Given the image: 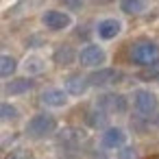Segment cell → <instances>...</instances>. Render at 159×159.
I'll return each mask as SVG.
<instances>
[{"label":"cell","mask_w":159,"mask_h":159,"mask_svg":"<svg viewBox=\"0 0 159 159\" xmlns=\"http://www.w3.org/2000/svg\"><path fill=\"white\" fill-rule=\"evenodd\" d=\"M129 59L137 66H152L159 61V46L155 42L148 39H139L135 44H131L129 48Z\"/></svg>","instance_id":"6da1fadb"},{"label":"cell","mask_w":159,"mask_h":159,"mask_svg":"<svg viewBox=\"0 0 159 159\" xmlns=\"http://www.w3.org/2000/svg\"><path fill=\"white\" fill-rule=\"evenodd\" d=\"M55 129H57V120H55L50 113H37V116H33V118L29 120V124H26V133H29L31 137H35V139H42V137L50 135Z\"/></svg>","instance_id":"7a4b0ae2"},{"label":"cell","mask_w":159,"mask_h":159,"mask_svg":"<svg viewBox=\"0 0 159 159\" xmlns=\"http://www.w3.org/2000/svg\"><path fill=\"white\" fill-rule=\"evenodd\" d=\"M89 85L94 87H107V85H116L122 81V72L116 70V68H102V70H96L87 76Z\"/></svg>","instance_id":"3957f363"},{"label":"cell","mask_w":159,"mask_h":159,"mask_svg":"<svg viewBox=\"0 0 159 159\" xmlns=\"http://www.w3.org/2000/svg\"><path fill=\"white\" fill-rule=\"evenodd\" d=\"M133 105H135V109H137L139 113L150 116V113L157 111L159 100H157V96H155L152 92H148V89H137L135 96H133Z\"/></svg>","instance_id":"277c9868"},{"label":"cell","mask_w":159,"mask_h":159,"mask_svg":"<svg viewBox=\"0 0 159 159\" xmlns=\"http://www.w3.org/2000/svg\"><path fill=\"white\" fill-rule=\"evenodd\" d=\"M96 107L105 113H124L126 111V98L122 94H105L96 100Z\"/></svg>","instance_id":"5b68a950"},{"label":"cell","mask_w":159,"mask_h":159,"mask_svg":"<svg viewBox=\"0 0 159 159\" xmlns=\"http://www.w3.org/2000/svg\"><path fill=\"white\" fill-rule=\"evenodd\" d=\"M105 59H107L105 50H102L100 46H94V44L85 46V48L81 50V55H79V61H81V66H85V68H98V66L105 63Z\"/></svg>","instance_id":"8992f818"},{"label":"cell","mask_w":159,"mask_h":159,"mask_svg":"<svg viewBox=\"0 0 159 159\" xmlns=\"http://www.w3.org/2000/svg\"><path fill=\"white\" fill-rule=\"evenodd\" d=\"M42 22H44V26L50 29V31H63V29H68V26L72 24V18H70L68 13H63V11L50 9V11H46V13L42 16Z\"/></svg>","instance_id":"52a82bcc"},{"label":"cell","mask_w":159,"mask_h":159,"mask_svg":"<svg viewBox=\"0 0 159 159\" xmlns=\"http://www.w3.org/2000/svg\"><path fill=\"white\" fill-rule=\"evenodd\" d=\"M83 142H85V131H81V129L68 126V129H63V131L59 133V146H63V148H68V150L79 148Z\"/></svg>","instance_id":"ba28073f"},{"label":"cell","mask_w":159,"mask_h":159,"mask_svg":"<svg viewBox=\"0 0 159 159\" xmlns=\"http://www.w3.org/2000/svg\"><path fill=\"white\" fill-rule=\"evenodd\" d=\"M42 102L48 105V107H63V105H68V94L63 89L48 87V89L42 92Z\"/></svg>","instance_id":"9c48e42d"},{"label":"cell","mask_w":159,"mask_h":159,"mask_svg":"<svg viewBox=\"0 0 159 159\" xmlns=\"http://www.w3.org/2000/svg\"><path fill=\"white\" fill-rule=\"evenodd\" d=\"M124 142H126V135L118 126H111V129H107L102 133V146L105 148H120Z\"/></svg>","instance_id":"30bf717a"},{"label":"cell","mask_w":159,"mask_h":159,"mask_svg":"<svg viewBox=\"0 0 159 159\" xmlns=\"http://www.w3.org/2000/svg\"><path fill=\"white\" fill-rule=\"evenodd\" d=\"M87 87H89V81H87L85 76H81V74H70V76L66 79V89H68V94H72V96L85 94Z\"/></svg>","instance_id":"8fae6325"},{"label":"cell","mask_w":159,"mask_h":159,"mask_svg":"<svg viewBox=\"0 0 159 159\" xmlns=\"http://www.w3.org/2000/svg\"><path fill=\"white\" fill-rule=\"evenodd\" d=\"M120 31H122V24H120V20H116V18L102 20V22L98 24V37H102V39H113L116 35H120Z\"/></svg>","instance_id":"7c38bea8"},{"label":"cell","mask_w":159,"mask_h":159,"mask_svg":"<svg viewBox=\"0 0 159 159\" xmlns=\"http://www.w3.org/2000/svg\"><path fill=\"white\" fill-rule=\"evenodd\" d=\"M148 7V0H120V9L129 16H137Z\"/></svg>","instance_id":"4fadbf2b"},{"label":"cell","mask_w":159,"mask_h":159,"mask_svg":"<svg viewBox=\"0 0 159 159\" xmlns=\"http://www.w3.org/2000/svg\"><path fill=\"white\" fill-rule=\"evenodd\" d=\"M52 59H55V63L57 66H70L72 61H74V50L70 48V46H59L57 50H55V55H52Z\"/></svg>","instance_id":"5bb4252c"},{"label":"cell","mask_w":159,"mask_h":159,"mask_svg":"<svg viewBox=\"0 0 159 159\" xmlns=\"http://www.w3.org/2000/svg\"><path fill=\"white\" fill-rule=\"evenodd\" d=\"M18 70V61L9 55H0V79H7Z\"/></svg>","instance_id":"9a60e30c"},{"label":"cell","mask_w":159,"mask_h":159,"mask_svg":"<svg viewBox=\"0 0 159 159\" xmlns=\"http://www.w3.org/2000/svg\"><path fill=\"white\" fill-rule=\"evenodd\" d=\"M31 87H33V81H29V79H16V81H11V83H7L5 92H7V94H24V92H29Z\"/></svg>","instance_id":"2e32d148"},{"label":"cell","mask_w":159,"mask_h":159,"mask_svg":"<svg viewBox=\"0 0 159 159\" xmlns=\"http://www.w3.org/2000/svg\"><path fill=\"white\" fill-rule=\"evenodd\" d=\"M87 122H89V126H96V129H98V126H102V124L107 122V113H105L102 109L96 107L94 111L87 113Z\"/></svg>","instance_id":"e0dca14e"},{"label":"cell","mask_w":159,"mask_h":159,"mask_svg":"<svg viewBox=\"0 0 159 159\" xmlns=\"http://www.w3.org/2000/svg\"><path fill=\"white\" fill-rule=\"evenodd\" d=\"M18 118V109L9 102H0V120H16Z\"/></svg>","instance_id":"ac0fdd59"},{"label":"cell","mask_w":159,"mask_h":159,"mask_svg":"<svg viewBox=\"0 0 159 159\" xmlns=\"http://www.w3.org/2000/svg\"><path fill=\"white\" fill-rule=\"evenodd\" d=\"M24 68H26V72L37 74V72H42V70H44V61H42L39 57H29V59H26V63H24Z\"/></svg>","instance_id":"d6986e66"},{"label":"cell","mask_w":159,"mask_h":159,"mask_svg":"<svg viewBox=\"0 0 159 159\" xmlns=\"http://www.w3.org/2000/svg\"><path fill=\"white\" fill-rule=\"evenodd\" d=\"M157 76H159V61L139 72V79H144V81H152V79H157Z\"/></svg>","instance_id":"ffe728a7"},{"label":"cell","mask_w":159,"mask_h":159,"mask_svg":"<svg viewBox=\"0 0 159 159\" xmlns=\"http://www.w3.org/2000/svg\"><path fill=\"white\" fill-rule=\"evenodd\" d=\"M5 159H33V155H31V150H26V148H18V150H11Z\"/></svg>","instance_id":"44dd1931"},{"label":"cell","mask_w":159,"mask_h":159,"mask_svg":"<svg viewBox=\"0 0 159 159\" xmlns=\"http://www.w3.org/2000/svg\"><path fill=\"white\" fill-rule=\"evenodd\" d=\"M61 2H63L66 7H70V9H79V7L83 5V0H61Z\"/></svg>","instance_id":"7402d4cb"},{"label":"cell","mask_w":159,"mask_h":159,"mask_svg":"<svg viewBox=\"0 0 159 159\" xmlns=\"http://www.w3.org/2000/svg\"><path fill=\"white\" fill-rule=\"evenodd\" d=\"M152 159H159V157H152Z\"/></svg>","instance_id":"603a6c76"}]
</instances>
